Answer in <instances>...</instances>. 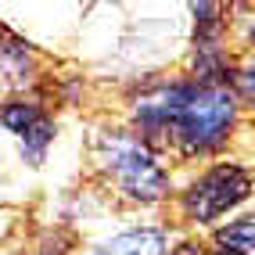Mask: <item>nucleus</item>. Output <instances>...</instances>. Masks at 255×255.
<instances>
[{"label": "nucleus", "mask_w": 255, "mask_h": 255, "mask_svg": "<svg viewBox=\"0 0 255 255\" xmlns=\"http://www.w3.org/2000/svg\"><path fill=\"white\" fill-rule=\"evenodd\" d=\"M234 94L219 83H187V87H165L140 101L137 119L144 129L173 137L187 155L212 151L216 144L227 140L234 126Z\"/></svg>", "instance_id": "1"}, {"label": "nucleus", "mask_w": 255, "mask_h": 255, "mask_svg": "<svg viewBox=\"0 0 255 255\" xmlns=\"http://www.w3.org/2000/svg\"><path fill=\"white\" fill-rule=\"evenodd\" d=\"M105 162H108L112 176L119 180V187H123L126 194L140 198V201H155V198L165 194L162 165L133 137H108L105 140Z\"/></svg>", "instance_id": "2"}, {"label": "nucleus", "mask_w": 255, "mask_h": 255, "mask_svg": "<svg viewBox=\"0 0 255 255\" xmlns=\"http://www.w3.org/2000/svg\"><path fill=\"white\" fill-rule=\"evenodd\" d=\"M248 173L237 165H216L212 173H205L191 191L183 194V209L191 219H198V223H209V219L230 212L234 205H241V201L248 198Z\"/></svg>", "instance_id": "3"}, {"label": "nucleus", "mask_w": 255, "mask_h": 255, "mask_svg": "<svg viewBox=\"0 0 255 255\" xmlns=\"http://www.w3.org/2000/svg\"><path fill=\"white\" fill-rule=\"evenodd\" d=\"M0 123H4L11 133L22 137V147H25V158L32 165H40L50 140H54V123L36 108V105H25V101H11V105L0 108Z\"/></svg>", "instance_id": "4"}, {"label": "nucleus", "mask_w": 255, "mask_h": 255, "mask_svg": "<svg viewBox=\"0 0 255 255\" xmlns=\"http://www.w3.org/2000/svg\"><path fill=\"white\" fill-rule=\"evenodd\" d=\"M32 72V50L25 40L0 25V87H22Z\"/></svg>", "instance_id": "5"}, {"label": "nucleus", "mask_w": 255, "mask_h": 255, "mask_svg": "<svg viewBox=\"0 0 255 255\" xmlns=\"http://www.w3.org/2000/svg\"><path fill=\"white\" fill-rule=\"evenodd\" d=\"M101 255H169V241L162 230H129L112 237Z\"/></svg>", "instance_id": "6"}, {"label": "nucleus", "mask_w": 255, "mask_h": 255, "mask_svg": "<svg viewBox=\"0 0 255 255\" xmlns=\"http://www.w3.org/2000/svg\"><path fill=\"white\" fill-rule=\"evenodd\" d=\"M252 241H255L252 219H234L227 230L216 234V245H219L223 255H252Z\"/></svg>", "instance_id": "7"}]
</instances>
